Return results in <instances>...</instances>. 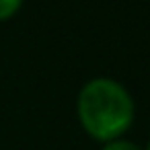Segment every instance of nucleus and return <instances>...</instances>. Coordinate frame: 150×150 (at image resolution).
Wrapping results in <instances>:
<instances>
[{
  "mask_svg": "<svg viewBox=\"0 0 150 150\" xmlns=\"http://www.w3.org/2000/svg\"><path fill=\"white\" fill-rule=\"evenodd\" d=\"M76 109L84 132L99 142L121 138L134 121V101L113 78L88 80L78 93Z\"/></svg>",
  "mask_w": 150,
  "mask_h": 150,
  "instance_id": "obj_1",
  "label": "nucleus"
},
{
  "mask_svg": "<svg viewBox=\"0 0 150 150\" xmlns=\"http://www.w3.org/2000/svg\"><path fill=\"white\" fill-rule=\"evenodd\" d=\"M23 0H0V21H6L19 13Z\"/></svg>",
  "mask_w": 150,
  "mask_h": 150,
  "instance_id": "obj_2",
  "label": "nucleus"
},
{
  "mask_svg": "<svg viewBox=\"0 0 150 150\" xmlns=\"http://www.w3.org/2000/svg\"><path fill=\"white\" fill-rule=\"evenodd\" d=\"M103 150H140V146L134 144V142H129V140H121V138H117V140L105 142Z\"/></svg>",
  "mask_w": 150,
  "mask_h": 150,
  "instance_id": "obj_3",
  "label": "nucleus"
},
{
  "mask_svg": "<svg viewBox=\"0 0 150 150\" xmlns=\"http://www.w3.org/2000/svg\"><path fill=\"white\" fill-rule=\"evenodd\" d=\"M146 150H150V142H148V146H146Z\"/></svg>",
  "mask_w": 150,
  "mask_h": 150,
  "instance_id": "obj_4",
  "label": "nucleus"
}]
</instances>
